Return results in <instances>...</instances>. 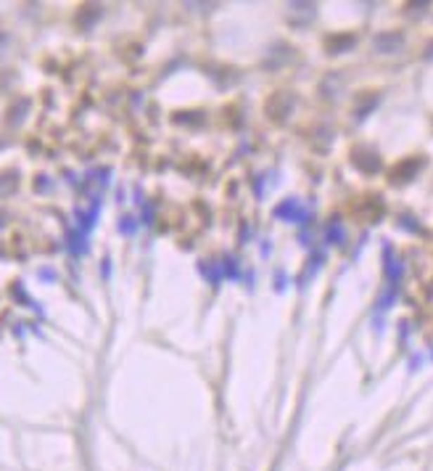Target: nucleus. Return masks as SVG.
I'll return each instance as SVG.
<instances>
[]
</instances>
